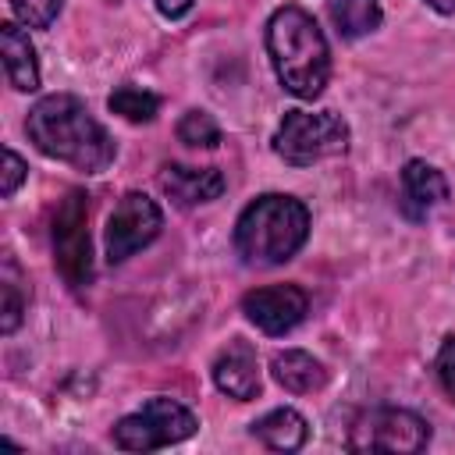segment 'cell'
<instances>
[{
    "label": "cell",
    "instance_id": "cell-21",
    "mask_svg": "<svg viewBox=\"0 0 455 455\" xmlns=\"http://www.w3.org/2000/svg\"><path fill=\"white\" fill-rule=\"evenodd\" d=\"M434 366H437V380H441V387H444L448 398L455 402V338H444V345H441Z\"/></svg>",
    "mask_w": 455,
    "mask_h": 455
},
{
    "label": "cell",
    "instance_id": "cell-3",
    "mask_svg": "<svg viewBox=\"0 0 455 455\" xmlns=\"http://www.w3.org/2000/svg\"><path fill=\"white\" fill-rule=\"evenodd\" d=\"M309 235V210L291 196H259L252 199L235 224V249L245 263L274 267L291 259Z\"/></svg>",
    "mask_w": 455,
    "mask_h": 455
},
{
    "label": "cell",
    "instance_id": "cell-24",
    "mask_svg": "<svg viewBox=\"0 0 455 455\" xmlns=\"http://www.w3.org/2000/svg\"><path fill=\"white\" fill-rule=\"evenodd\" d=\"M434 11H441V14H451L455 11V0H427Z\"/></svg>",
    "mask_w": 455,
    "mask_h": 455
},
{
    "label": "cell",
    "instance_id": "cell-11",
    "mask_svg": "<svg viewBox=\"0 0 455 455\" xmlns=\"http://www.w3.org/2000/svg\"><path fill=\"white\" fill-rule=\"evenodd\" d=\"M164 192L181 203V206H199L210 203L224 192V174L217 167H185V164H167L160 174Z\"/></svg>",
    "mask_w": 455,
    "mask_h": 455
},
{
    "label": "cell",
    "instance_id": "cell-23",
    "mask_svg": "<svg viewBox=\"0 0 455 455\" xmlns=\"http://www.w3.org/2000/svg\"><path fill=\"white\" fill-rule=\"evenodd\" d=\"M153 4H156V11L167 14V18H181V14L192 7V0H153Z\"/></svg>",
    "mask_w": 455,
    "mask_h": 455
},
{
    "label": "cell",
    "instance_id": "cell-7",
    "mask_svg": "<svg viewBox=\"0 0 455 455\" xmlns=\"http://www.w3.org/2000/svg\"><path fill=\"white\" fill-rule=\"evenodd\" d=\"M427 441V419H419L409 409H370L348 430L352 451H423Z\"/></svg>",
    "mask_w": 455,
    "mask_h": 455
},
{
    "label": "cell",
    "instance_id": "cell-8",
    "mask_svg": "<svg viewBox=\"0 0 455 455\" xmlns=\"http://www.w3.org/2000/svg\"><path fill=\"white\" fill-rule=\"evenodd\" d=\"M160 228H164L160 206L142 192H128L107 220V259L124 263L132 252L149 245L160 235Z\"/></svg>",
    "mask_w": 455,
    "mask_h": 455
},
{
    "label": "cell",
    "instance_id": "cell-19",
    "mask_svg": "<svg viewBox=\"0 0 455 455\" xmlns=\"http://www.w3.org/2000/svg\"><path fill=\"white\" fill-rule=\"evenodd\" d=\"M178 139L185 146H196V149H213L220 142V124L206 110H188L178 121Z\"/></svg>",
    "mask_w": 455,
    "mask_h": 455
},
{
    "label": "cell",
    "instance_id": "cell-4",
    "mask_svg": "<svg viewBox=\"0 0 455 455\" xmlns=\"http://www.w3.org/2000/svg\"><path fill=\"white\" fill-rule=\"evenodd\" d=\"M274 149L284 164L309 167L316 160H327L348 149V124L331 110H320V114L288 110L274 132Z\"/></svg>",
    "mask_w": 455,
    "mask_h": 455
},
{
    "label": "cell",
    "instance_id": "cell-9",
    "mask_svg": "<svg viewBox=\"0 0 455 455\" xmlns=\"http://www.w3.org/2000/svg\"><path fill=\"white\" fill-rule=\"evenodd\" d=\"M309 309V299L299 284H270L256 288L242 299V313L267 334H288Z\"/></svg>",
    "mask_w": 455,
    "mask_h": 455
},
{
    "label": "cell",
    "instance_id": "cell-15",
    "mask_svg": "<svg viewBox=\"0 0 455 455\" xmlns=\"http://www.w3.org/2000/svg\"><path fill=\"white\" fill-rule=\"evenodd\" d=\"M252 434L274 451H295V448H302L309 427L295 409H274V412H267L263 419L252 423Z\"/></svg>",
    "mask_w": 455,
    "mask_h": 455
},
{
    "label": "cell",
    "instance_id": "cell-10",
    "mask_svg": "<svg viewBox=\"0 0 455 455\" xmlns=\"http://www.w3.org/2000/svg\"><path fill=\"white\" fill-rule=\"evenodd\" d=\"M213 384L238 402H249L259 395V363L256 352L245 341H231L217 359H213Z\"/></svg>",
    "mask_w": 455,
    "mask_h": 455
},
{
    "label": "cell",
    "instance_id": "cell-18",
    "mask_svg": "<svg viewBox=\"0 0 455 455\" xmlns=\"http://www.w3.org/2000/svg\"><path fill=\"white\" fill-rule=\"evenodd\" d=\"M110 110H114V114H121L124 121L146 124V121H153V117H156L160 100H156L153 92L139 89V85H121V89H114V92H110Z\"/></svg>",
    "mask_w": 455,
    "mask_h": 455
},
{
    "label": "cell",
    "instance_id": "cell-6",
    "mask_svg": "<svg viewBox=\"0 0 455 455\" xmlns=\"http://www.w3.org/2000/svg\"><path fill=\"white\" fill-rule=\"evenodd\" d=\"M53 263L71 288L92 281V249H89V196L71 188L53 213Z\"/></svg>",
    "mask_w": 455,
    "mask_h": 455
},
{
    "label": "cell",
    "instance_id": "cell-20",
    "mask_svg": "<svg viewBox=\"0 0 455 455\" xmlns=\"http://www.w3.org/2000/svg\"><path fill=\"white\" fill-rule=\"evenodd\" d=\"M60 4L64 0H11L18 21L28 25V28H46L60 14Z\"/></svg>",
    "mask_w": 455,
    "mask_h": 455
},
{
    "label": "cell",
    "instance_id": "cell-17",
    "mask_svg": "<svg viewBox=\"0 0 455 455\" xmlns=\"http://www.w3.org/2000/svg\"><path fill=\"white\" fill-rule=\"evenodd\" d=\"M21 274H18V263L11 256H4V270H0V295H4V316H0V331L11 334L18 323H21V313H25V288H21Z\"/></svg>",
    "mask_w": 455,
    "mask_h": 455
},
{
    "label": "cell",
    "instance_id": "cell-1",
    "mask_svg": "<svg viewBox=\"0 0 455 455\" xmlns=\"http://www.w3.org/2000/svg\"><path fill=\"white\" fill-rule=\"evenodd\" d=\"M28 139L36 142L39 153L64 160L85 174H100L110 160H114V139L107 135V128L85 110L82 100L57 92V96H43L25 121Z\"/></svg>",
    "mask_w": 455,
    "mask_h": 455
},
{
    "label": "cell",
    "instance_id": "cell-2",
    "mask_svg": "<svg viewBox=\"0 0 455 455\" xmlns=\"http://www.w3.org/2000/svg\"><path fill=\"white\" fill-rule=\"evenodd\" d=\"M267 50L288 92L302 100H313L323 92L331 75V50L313 14H306L295 4L277 7L267 21Z\"/></svg>",
    "mask_w": 455,
    "mask_h": 455
},
{
    "label": "cell",
    "instance_id": "cell-12",
    "mask_svg": "<svg viewBox=\"0 0 455 455\" xmlns=\"http://www.w3.org/2000/svg\"><path fill=\"white\" fill-rule=\"evenodd\" d=\"M448 199V181L437 167L423 164V160H409L402 171V206L412 220L427 217L434 206H441Z\"/></svg>",
    "mask_w": 455,
    "mask_h": 455
},
{
    "label": "cell",
    "instance_id": "cell-14",
    "mask_svg": "<svg viewBox=\"0 0 455 455\" xmlns=\"http://www.w3.org/2000/svg\"><path fill=\"white\" fill-rule=\"evenodd\" d=\"M270 370H274V380L295 395H309V391H320L327 384V366L320 359H313L309 352H299V348L277 352Z\"/></svg>",
    "mask_w": 455,
    "mask_h": 455
},
{
    "label": "cell",
    "instance_id": "cell-16",
    "mask_svg": "<svg viewBox=\"0 0 455 455\" xmlns=\"http://www.w3.org/2000/svg\"><path fill=\"white\" fill-rule=\"evenodd\" d=\"M327 11L338 32L348 39L366 36L380 25V0H327Z\"/></svg>",
    "mask_w": 455,
    "mask_h": 455
},
{
    "label": "cell",
    "instance_id": "cell-22",
    "mask_svg": "<svg viewBox=\"0 0 455 455\" xmlns=\"http://www.w3.org/2000/svg\"><path fill=\"white\" fill-rule=\"evenodd\" d=\"M21 178H25V160L14 149H4V181H0V192L4 196H14V188L21 185Z\"/></svg>",
    "mask_w": 455,
    "mask_h": 455
},
{
    "label": "cell",
    "instance_id": "cell-5",
    "mask_svg": "<svg viewBox=\"0 0 455 455\" xmlns=\"http://www.w3.org/2000/svg\"><path fill=\"white\" fill-rule=\"evenodd\" d=\"M196 427H199L196 416L181 402L149 398L142 409H135L114 427V444L124 451H153V448H167V444L192 437Z\"/></svg>",
    "mask_w": 455,
    "mask_h": 455
},
{
    "label": "cell",
    "instance_id": "cell-13",
    "mask_svg": "<svg viewBox=\"0 0 455 455\" xmlns=\"http://www.w3.org/2000/svg\"><path fill=\"white\" fill-rule=\"evenodd\" d=\"M0 50H4V71L7 82L18 92H32L39 89V64H36V50L28 43V32H21L14 21L0 25Z\"/></svg>",
    "mask_w": 455,
    "mask_h": 455
}]
</instances>
